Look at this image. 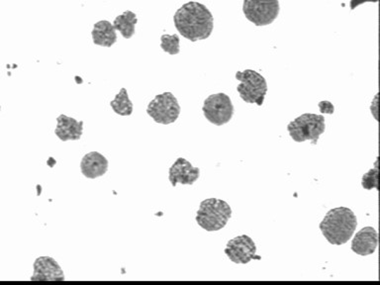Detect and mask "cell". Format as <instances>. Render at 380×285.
Here are the masks:
<instances>
[{"label":"cell","instance_id":"1","mask_svg":"<svg viewBox=\"0 0 380 285\" xmlns=\"http://www.w3.org/2000/svg\"><path fill=\"white\" fill-rule=\"evenodd\" d=\"M173 23L181 35L190 42L207 40L214 28L211 11L204 4L190 1L174 13Z\"/></svg>","mask_w":380,"mask_h":285},{"label":"cell","instance_id":"2","mask_svg":"<svg viewBox=\"0 0 380 285\" xmlns=\"http://www.w3.org/2000/svg\"><path fill=\"white\" fill-rule=\"evenodd\" d=\"M357 226V216L352 210L348 207H337L325 215L319 227L331 245L342 246L353 238Z\"/></svg>","mask_w":380,"mask_h":285},{"label":"cell","instance_id":"3","mask_svg":"<svg viewBox=\"0 0 380 285\" xmlns=\"http://www.w3.org/2000/svg\"><path fill=\"white\" fill-rule=\"evenodd\" d=\"M232 217V209L226 201L209 198L200 203L196 222L207 232L222 230Z\"/></svg>","mask_w":380,"mask_h":285},{"label":"cell","instance_id":"4","mask_svg":"<svg viewBox=\"0 0 380 285\" xmlns=\"http://www.w3.org/2000/svg\"><path fill=\"white\" fill-rule=\"evenodd\" d=\"M326 124L324 116L305 113L291 121L288 124L287 131L290 137L296 142L305 141H318L321 135L325 132Z\"/></svg>","mask_w":380,"mask_h":285},{"label":"cell","instance_id":"5","mask_svg":"<svg viewBox=\"0 0 380 285\" xmlns=\"http://www.w3.org/2000/svg\"><path fill=\"white\" fill-rule=\"evenodd\" d=\"M236 79L240 81L237 91L244 102L250 105L255 103L258 106L263 105L268 93V83L265 77L253 69H246L237 72Z\"/></svg>","mask_w":380,"mask_h":285},{"label":"cell","instance_id":"6","mask_svg":"<svg viewBox=\"0 0 380 285\" xmlns=\"http://www.w3.org/2000/svg\"><path fill=\"white\" fill-rule=\"evenodd\" d=\"M243 12L258 27L270 25L280 15V0H244Z\"/></svg>","mask_w":380,"mask_h":285},{"label":"cell","instance_id":"7","mask_svg":"<svg viewBox=\"0 0 380 285\" xmlns=\"http://www.w3.org/2000/svg\"><path fill=\"white\" fill-rule=\"evenodd\" d=\"M181 105L171 93L159 94L148 105L147 113L156 123L173 124L181 115Z\"/></svg>","mask_w":380,"mask_h":285},{"label":"cell","instance_id":"8","mask_svg":"<svg viewBox=\"0 0 380 285\" xmlns=\"http://www.w3.org/2000/svg\"><path fill=\"white\" fill-rule=\"evenodd\" d=\"M203 114L211 124L223 126L233 118L235 108L231 98L225 93L211 94L204 100Z\"/></svg>","mask_w":380,"mask_h":285},{"label":"cell","instance_id":"9","mask_svg":"<svg viewBox=\"0 0 380 285\" xmlns=\"http://www.w3.org/2000/svg\"><path fill=\"white\" fill-rule=\"evenodd\" d=\"M225 253L231 262L247 265L256 257V243L251 237L247 235L236 237L227 243Z\"/></svg>","mask_w":380,"mask_h":285},{"label":"cell","instance_id":"10","mask_svg":"<svg viewBox=\"0 0 380 285\" xmlns=\"http://www.w3.org/2000/svg\"><path fill=\"white\" fill-rule=\"evenodd\" d=\"M31 281H65V277L62 267L55 258L40 257L36 258L33 265Z\"/></svg>","mask_w":380,"mask_h":285},{"label":"cell","instance_id":"11","mask_svg":"<svg viewBox=\"0 0 380 285\" xmlns=\"http://www.w3.org/2000/svg\"><path fill=\"white\" fill-rule=\"evenodd\" d=\"M200 170L191 165L185 158H178L169 168V180L173 187L178 183L183 185H192L198 180Z\"/></svg>","mask_w":380,"mask_h":285},{"label":"cell","instance_id":"12","mask_svg":"<svg viewBox=\"0 0 380 285\" xmlns=\"http://www.w3.org/2000/svg\"><path fill=\"white\" fill-rule=\"evenodd\" d=\"M379 245V234L372 227H365L353 239L352 251L362 257L372 255Z\"/></svg>","mask_w":380,"mask_h":285},{"label":"cell","instance_id":"13","mask_svg":"<svg viewBox=\"0 0 380 285\" xmlns=\"http://www.w3.org/2000/svg\"><path fill=\"white\" fill-rule=\"evenodd\" d=\"M84 133V121H79L67 115H60L57 118L55 136L62 142L79 141Z\"/></svg>","mask_w":380,"mask_h":285},{"label":"cell","instance_id":"14","mask_svg":"<svg viewBox=\"0 0 380 285\" xmlns=\"http://www.w3.org/2000/svg\"><path fill=\"white\" fill-rule=\"evenodd\" d=\"M108 159L98 152H91L82 158L81 171L82 175L91 180L103 176L108 171Z\"/></svg>","mask_w":380,"mask_h":285},{"label":"cell","instance_id":"15","mask_svg":"<svg viewBox=\"0 0 380 285\" xmlns=\"http://www.w3.org/2000/svg\"><path fill=\"white\" fill-rule=\"evenodd\" d=\"M94 45L110 48L117 42V33L113 24L107 20L98 21L94 24L93 32Z\"/></svg>","mask_w":380,"mask_h":285},{"label":"cell","instance_id":"16","mask_svg":"<svg viewBox=\"0 0 380 285\" xmlns=\"http://www.w3.org/2000/svg\"><path fill=\"white\" fill-rule=\"evenodd\" d=\"M138 22L137 15L132 11H125L124 13L116 17L113 21L116 31H119L124 39H131L134 36L135 27Z\"/></svg>","mask_w":380,"mask_h":285},{"label":"cell","instance_id":"17","mask_svg":"<svg viewBox=\"0 0 380 285\" xmlns=\"http://www.w3.org/2000/svg\"><path fill=\"white\" fill-rule=\"evenodd\" d=\"M110 106L116 114L120 116L132 115L133 110H134V106L128 95L127 89L124 88H121L119 93L111 101Z\"/></svg>","mask_w":380,"mask_h":285},{"label":"cell","instance_id":"18","mask_svg":"<svg viewBox=\"0 0 380 285\" xmlns=\"http://www.w3.org/2000/svg\"><path fill=\"white\" fill-rule=\"evenodd\" d=\"M180 42V36L178 34L163 35L161 37V48L169 55H178L181 52Z\"/></svg>","mask_w":380,"mask_h":285},{"label":"cell","instance_id":"19","mask_svg":"<svg viewBox=\"0 0 380 285\" xmlns=\"http://www.w3.org/2000/svg\"><path fill=\"white\" fill-rule=\"evenodd\" d=\"M379 158L374 163V168H372L369 173H365L362 176V185L365 190H379Z\"/></svg>","mask_w":380,"mask_h":285},{"label":"cell","instance_id":"20","mask_svg":"<svg viewBox=\"0 0 380 285\" xmlns=\"http://www.w3.org/2000/svg\"><path fill=\"white\" fill-rule=\"evenodd\" d=\"M379 93H376V95L374 96V100H372V106H370L372 114L376 121H379Z\"/></svg>","mask_w":380,"mask_h":285},{"label":"cell","instance_id":"21","mask_svg":"<svg viewBox=\"0 0 380 285\" xmlns=\"http://www.w3.org/2000/svg\"><path fill=\"white\" fill-rule=\"evenodd\" d=\"M319 107H320L322 113H328V114H333L334 113V106L329 101H322V102L319 103Z\"/></svg>","mask_w":380,"mask_h":285},{"label":"cell","instance_id":"22","mask_svg":"<svg viewBox=\"0 0 380 285\" xmlns=\"http://www.w3.org/2000/svg\"><path fill=\"white\" fill-rule=\"evenodd\" d=\"M377 2V0H352L350 1V9L353 11L355 7L360 6V4H365V2Z\"/></svg>","mask_w":380,"mask_h":285},{"label":"cell","instance_id":"23","mask_svg":"<svg viewBox=\"0 0 380 285\" xmlns=\"http://www.w3.org/2000/svg\"><path fill=\"white\" fill-rule=\"evenodd\" d=\"M0 111H1V106H0Z\"/></svg>","mask_w":380,"mask_h":285}]
</instances>
